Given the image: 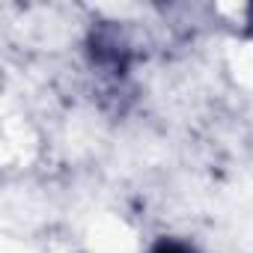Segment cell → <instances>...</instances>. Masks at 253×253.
Returning <instances> with one entry per match:
<instances>
[{"mask_svg":"<svg viewBox=\"0 0 253 253\" xmlns=\"http://www.w3.org/2000/svg\"><path fill=\"white\" fill-rule=\"evenodd\" d=\"M155 253H188V250L179 244H161V247H155Z\"/></svg>","mask_w":253,"mask_h":253,"instance_id":"1","label":"cell"}]
</instances>
